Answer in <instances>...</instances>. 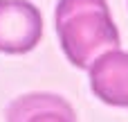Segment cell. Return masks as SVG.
Wrapping results in <instances>:
<instances>
[{
  "instance_id": "1",
  "label": "cell",
  "mask_w": 128,
  "mask_h": 122,
  "mask_svg": "<svg viewBox=\"0 0 128 122\" xmlns=\"http://www.w3.org/2000/svg\"><path fill=\"white\" fill-rule=\"evenodd\" d=\"M56 34L76 68H90L101 54L119 50V32L106 0H58Z\"/></svg>"
},
{
  "instance_id": "2",
  "label": "cell",
  "mask_w": 128,
  "mask_h": 122,
  "mask_svg": "<svg viewBox=\"0 0 128 122\" xmlns=\"http://www.w3.org/2000/svg\"><path fill=\"white\" fill-rule=\"evenodd\" d=\"M43 16L27 0H0V52L25 54L40 43Z\"/></svg>"
},
{
  "instance_id": "3",
  "label": "cell",
  "mask_w": 128,
  "mask_h": 122,
  "mask_svg": "<svg viewBox=\"0 0 128 122\" xmlns=\"http://www.w3.org/2000/svg\"><path fill=\"white\" fill-rule=\"evenodd\" d=\"M88 70L92 93L101 102L110 106H128V52L110 50Z\"/></svg>"
},
{
  "instance_id": "4",
  "label": "cell",
  "mask_w": 128,
  "mask_h": 122,
  "mask_svg": "<svg viewBox=\"0 0 128 122\" xmlns=\"http://www.w3.org/2000/svg\"><path fill=\"white\" fill-rule=\"evenodd\" d=\"M4 118L7 122H76V113L61 95L27 93L7 106Z\"/></svg>"
}]
</instances>
